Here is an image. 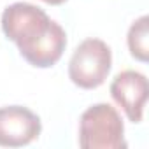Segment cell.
<instances>
[{"mask_svg":"<svg viewBox=\"0 0 149 149\" xmlns=\"http://www.w3.org/2000/svg\"><path fill=\"white\" fill-rule=\"evenodd\" d=\"M79 146L83 149H121L126 147L125 125L111 104L88 107L79 119Z\"/></svg>","mask_w":149,"mask_h":149,"instance_id":"cell-1","label":"cell"},{"mask_svg":"<svg viewBox=\"0 0 149 149\" xmlns=\"http://www.w3.org/2000/svg\"><path fill=\"white\" fill-rule=\"evenodd\" d=\"M111 67V47L100 39H86L76 47L68 61V77L83 90H95L105 83Z\"/></svg>","mask_w":149,"mask_h":149,"instance_id":"cell-2","label":"cell"},{"mask_svg":"<svg viewBox=\"0 0 149 149\" xmlns=\"http://www.w3.org/2000/svg\"><path fill=\"white\" fill-rule=\"evenodd\" d=\"M51 25L53 19L40 7L28 2H14L7 6L2 14V30L6 37L18 46L19 54L44 37Z\"/></svg>","mask_w":149,"mask_h":149,"instance_id":"cell-3","label":"cell"},{"mask_svg":"<svg viewBox=\"0 0 149 149\" xmlns=\"http://www.w3.org/2000/svg\"><path fill=\"white\" fill-rule=\"evenodd\" d=\"M40 118L28 107H0V146L2 147L28 146L40 135Z\"/></svg>","mask_w":149,"mask_h":149,"instance_id":"cell-4","label":"cell"},{"mask_svg":"<svg viewBox=\"0 0 149 149\" xmlns=\"http://www.w3.org/2000/svg\"><path fill=\"white\" fill-rule=\"evenodd\" d=\"M111 97L132 123H140L147 102V79L139 70H123L111 83Z\"/></svg>","mask_w":149,"mask_h":149,"instance_id":"cell-5","label":"cell"},{"mask_svg":"<svg viewBox=\"0 0 149 149\" xmlns=\"http://www.w3.org/2000/svg\"><path fill=\"white\" fill-rule=\"evenodd\" d=\"M65 47H67V33L60 23L53 21L47 33L40 37L32 47L23 51L21 56L33 67L49 68L61 58Z\"/></svg>","mask_w":149,"mask_h":149,"instance_id":"cell-6","label":"cell"},{"mask_svg":"<svg viewBox=\"0 0 149 149\" xmlns=\"http://www.w3.org/2000/svg\"><path fill=\"white\" fill-rule=\"evenodd\" d=\"M147 21L149 18L147 16H140L139 19H135L128 30V37H126V42H128V49H130V54L139 60V61H147L149 58V44H147Z\"/></svg>","mask_w":149,"mask_h":149,"instance_id":"cell-7","label":"cell"},{"mask_svg":"<svg viewBox=\"0 0 149 149\" xmlns=\"http://www.w3.org/2000/svg\"><path fill=\"white\" fill-rule=\"evenodd\" d=\"M42 2H46V4H49V6H61V4L67 2V0H42Z\"/></svg>","mask_w":149,"mask_h":149,"instance_id":"cell-8","label":"cell"}]
</instances>
